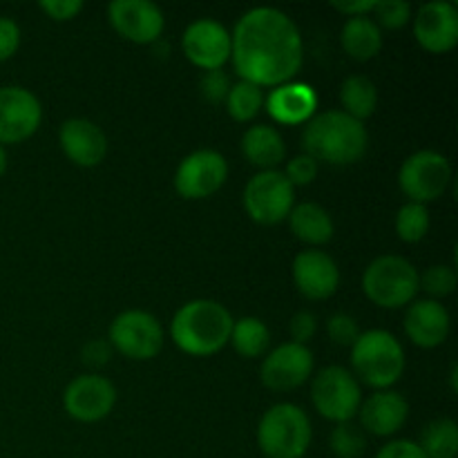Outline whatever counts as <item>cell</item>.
Segmentation results:
<instances>
[{"label": "cell", "mask_w": 458, "mask_h": 458, "mask_svg": "<svg viewBox=\"0 0 458 458\" xmlns=\"http://www.w3.org/2000/svg\"><path fill=\"white\" fill-rule=\"evenodd\" d=\"M302 36L293 18L273 7H255L237 21L231 34V58L242 81L277 88L302 67Z\"/></svg>", "instance_id": "6da1fadb"}, {"label": "cell", "mask_w": 458, "mask_h": 458, "mask_svg": "<svg viewBox=\"0 0 458 458\" xmlns=\"http://www.w3.org/2000/svg\"><path fill=\"white\" fill-rule=\"evenodd\" d=\"M369 134L360 121L343 110H329L307 121L302 132L304 155L331 165H352L365 157Z\"/></svg>", "instance_id": "7a4b0ae2"}, {"label": "cell", "mask_w": 458, "mask_h": 458, "mask_svg": "<svg viewBox=\"0 0 458 458\" xmlns=\"http://www.w3.org/2000/svg\"><path fill=\"white\" fill-rule=\"evenodd\" d=\"M233 322L235 320L224 304L215 300H192L174 313L170 334L183 353L206 358L226 347Z\"/></svg>", "instance_id": "3957f363"}, {"label": "cell", "mask_w": 458, "mask_h": 458, "mask_svg": "<svg viewBox=\"0 0 458 458\" xmlns=\"http://www.w3.org/2000/svg\"><path fill=\"white\" fill-rule=\"evenodd\" d=\"M353 371L369 387L389 389L405 371V352L396 335L385 329H371L358 335L352 347Z\"/></svg>", "instance_id": "277c9868"}, {"label": "cell", "mask_w": 458, "mask_h": 458, "mask_svg": "<svg viewBox=\"0 0 458 458\" xmlns=\"http://www.w3.org/2000/svg\"><path fill=\"white\" fill-rule=\"evenodd\" d=\"M258 445L267 458H302L311 445V420L291 403L273 405L258 425Z\"/></svg>", "instance_id": "5b68a950"}, {"label": "cell", "mask_w": 458, "mask_h": 458, "mask_svg": "<svg viewBox=\"0 0 458 458\" xmlns=\"http://www.w3.org/2000/svg\"><path fill=\"white\" fill-rule=\"evenodd\" d=\"M420 273L401 255H380L362 273V291L383 309H401L419 293Z\"/></svg>", "instance_id": "8992f818"}, {"label": "cell", "mask_w": 458, "mask_h": 458, "mask_svg": "<svg viewBox=\"0 0 458 458\" xmlns=\"http://www.w3.org/2000/svg\"><path fill=\"white\" fill-rule=\"evenodd\" d=\"M311 401L322 419L334 420L335 425L349 423L360 410L362 392L352 371L334 365L318 371L311 385Z\"/></svg>", "instance_id": "52a82bcc"}, {"label": "cell", "mask_w": 458, "mask_h": 458, "mask_svg": "<svg viewBox=\"0 0 458 458\" xmlns=\"http://www.w3.org/2000/svg\"><path fill=\"white\" fill-rule=\"evenodd\" d=\"M293 192L289 179L280 170H262L249 179L244 188V208L253 222L276 226L293 210Z\"/></svg>", "instance_id": "ba28073f"}, {"label": "cell", "mask_w": 458, "mask_h": 458, "mask_svg": "<svg viewBox=\"0 0 458 458\" xmlns=\"http://www.w3.org/2000/svg\"><path fill=\"white\" fill-rule=\"evenodd\" d=\"M452 165L447 157L434 150H420L407 157L398 170V186L414 204H428L447 191Z\"/></svg>", "instance_id": "9c48e42d"}, {"label": "cell", "mask_w": 458, "mask_h": 458, "mask_svg": "<svg viewBox=\"0 0 458 458\" xmlns=\"http://www.w3.org/2000/svg\"><path fill=\"white\" fill-rule=\"evenodd\" d=\"M110 344L130 360H150L164 347V329L148 311H123L112 320Z\"/></svg>", "instance_id": "30bf717a"}, {"label": "cell", "mask_w": 458, "mask_h": 458, "mask_svg": "<svg viewBox=\"0 0 458 458\" xmlns=\"http://www.w3.org/2000/svg\"><path fill=\"white\" fill-rule=\"evenodd\" d=\"M228 164L217 150H195L179 164L174 188L183 199H206L224 186Z\"/></svg>", "instance_id": "8fae6325"}, {"label": "cell", "mask_w": 458, "mask_h": 458, "mask_svg": "<svg viewBox=\"0 0 458 458\" xmlns=\"http://www.w3.org/2000/svg\"><path fill=\"white\" fill-rule=\"evenodd\" d=\"M43 107L30 89L21 85L0 88V146L22 143L38 130Z\"/></svg>", "instance_id": "7c38bea8"}, {"label": "cell", "mask_w": 458, "mask_h": 458, "mask_svg": "<svg viewBox=\"0 0 458 458\" xmlns=\"http://www.w3.org/2000/svg\"><path fill=\"white\" fill-rule=\"evenodd\" d=\"M116 403V389L107 378L97 374L79 376L63 394L65 411L79 423H97L106 419Z\"/></svg>", "instance_id": "4fadbf2b"}, {"label": "cell", "mask_w": 458, "mask_h": 458, "mask_svg": "<svg viewBox=\"0 0 458 458\" xmlns=\"http://www.w3.org/2000/svg\"><path fill=\"white\" fill-rule=\"evenodd\" d=\"M183 54L192 65L204 72L222 70L231 58V34L222 22L213 18H201L186 27L182 38Z\"/></svg>", "instance_id": "5bb4252c"}, {"label": "cell", "mask_w": 458, "mask_h": 458, "mask_svg": "<svg viewBox=\"0 0 458 458\" xmlns=\"http://www.w3.org/2000/svg\"><path fill=\"white\" fill-rule=\"evenodd\" d=\"M107 18L119 36L137 45L157 43L164 31V13L150 0H114L107 7Z\"/></svg>", "instance_id": "9a60e30c"}, {"label": "cell", "mask_w": 458, "mask_h": 458, "mask_svg": "<svg viewBox=\"0 0 458 458\" xmlns=\"http://www.w3.org/2000/svg\"><path fill=\"white\" fill-rule=\"evenodd\" d=\"M313 374V353L307 344L286 343L273 349L262 362V383L273 392H291L298 389Z\"/></svg>", "instance_id": "2e32d148"}, {"label": "cell", "mask_w": 458, "mask_h": 458, "mask_svg": "<svg viewBox=\"0 0 458 458\" xmlns=\"http://www.w3.org/2000/svg\"><path fill=\"white\" fill-rule=\"evenodd\" d=\"M414 36L428 52H452L458 43V9L445 0L425 3L414 18Z\"/></svg>", "instance_id": "e0dca14e"}, {"label": "cell", "mask_w": 458, "mask_h": 458, "mask_svg": "<svg viewBox=\"0 0 458 458\" xmlns=\"http://www.w3.org/2000/svg\"><path fill=\"white\" fill-rule=\"evenodd\" d=\"M293 282L304 298L327 300L338 291V264L325 250H302L293 259Z\"/></svg>", "instance_id": "ac0fdd59"}, {"label": "cell", "mask_w": 458, "mask_h": 458, "mask_svg": "<svg viewBox=\"0 0 458 458\" xmlns=\"http://www.w3.org/2000/svg\"><path fill=\"white\" fill-rule=\"evenodd\" d=\"M58 143L72 164L94 168L106 159L107 139L89 119H67L58 130Z\"/></svg>", "instance_id": "d6986e66"}, {"label": "cell", "mask_w": 458, "mask_h": 458, "mask_svg": "<svg viewBox=\"0 0 458 458\" xmlns=\"http://www.w3.org/2000/svg\"><path fill=\"white\" fill-rule=\"evenodd\" d=\"M360 428L365 434H374V437H394L398 429L405 425L407 414H410V405H407L405 396L392 389H383L376 392L360 403Z\"/></svg>", "instance_id": "ffe728a7"}, {"label": "cell", "mask_w": 458, "mask_h": 458, "mask_svg": "<svg viewBox=\"0 0 458 458\" xmlns=\"http://www.w3.org/2000/svg\"><path fill=\"white\" fill-rule=\"evenodd\" d=\"M405 334L416 347H438L450 335V313L437 300H419L405 313Z\"/></svg>", "instance_id": "44dd1931"}, {"label": "cell", "mask_w": 458, "mask_h": 458, "mask_svg": "<svg viewBox=\"0 0 458 458\" xmlns=\"http://www.w3.org/2000/svg\"><path fill=\"white\" fill-rule=\"evenodd\" d=\"M264 103L271 119H276L277 123L298 125L316 116L318 94L307 83H284L277 85L268 98H264Z\"/></svg>", "instance_id": "7402d4cb"}, {"label": "cell", "mask_w": 458, "mask_h": 458, "mask_svg": "<svg viewBox=\"0 0 458 458\" xmlns=\"http://www.w3.org/2000/svg\"><path fill=\"white\" fill-rule=\"evenodd\" d=\"M242 152L253 165L262 170H276L284 161L286 146L282 134L273 125H250L242 137Z\"/></svg>", "instance_id": "603a6c76"}, {"label": "cell", "mask_w": 458, "mask_h": 458, "mask_svg": "<svg viewBox=\"0 0 458 458\" xmlns=\"http://www.w3.org/2000/svg\"><path fill=\"white\" fill-rule=\"evenodd\" d=\"M289 224L293 235L304 244L322 246L334 237V219L320 204H313V201L293 206L289 213Z\"/></svg>", "instance_id": "cb8c5ba5"}, {"label": "cell", "mask_w": 458, "mask_h": 458, "mask_svg": "<svg viewBox=\"0 0 458 458\" xmlns=\"http://www.w3.org/2000/svg\"><path fill=\"white\" fill-rule=\"evenodd\" d=\"M340 40H343L344 52L356 61H369V58L378 56V52L383 49V31L376 25V21L367 16L349 18L344 22Z\"/></svg>", "instance_id": "d4e9b609"}, {"label": "cell", "mask_w": 458, "mask_h": 458, "mask_svg": "<svg viewBox=\"0 0 458 458\" xmlns=\"http://www.w3.org/2000/svg\"><path fill=\"white\" fill-rule=\"evenodd\" d=\"M340 101H343L344 114H349L356 121L369 119L378 106V89H376L374 81L367 76H347L340 88Z\"/></svg>", "instance_id": "484cf974"}, {"label": "cell", "mask_w": 458, "mask_h": 458, "mask_svg": "<svg viewBox=\"0 0 458 458\" xmlns=\"http://www.w3.org/2000/svg\"><path fill=\"white\" fill-rule=\"evenodd\" d=\"M228 343H233L242 358H259L271 344V331L259 318H242V320L233 322Z\"/></svg>", "instance_id": "4316f807"}, {"label": "cell", "mask_w": 458, "mask_h": 458, "mask_svg": "<svg viewBox=\"0 0 458 458\" xmlns=\"http://www.w3.org/2000/svg\"><path fill=\"white\" fill-rule=\"evenodd\" d=\"M419 447L425 458H456L458 428L452 419H438L425 425Z\"/></svg>", "instance_id": "83f0119b"}, {"label": "cell", "mask_w": 458, "mask_h": 458, "mask_svg": "<svg viewBox=\"0 0 458 458\" xmlns=\"http://www.w3.org/2000/svg\"><path fill=\"white\" fill-rule=\"evenodd\" d=\"M264 106V94L262 88L253 83H246V81H240V83L233 85L228 89L226 97V110L228 114L235 121L244 123V121H253L255 116L259 114Z\"/></svg>", "instance_id": "f1b7e54d"}, {"label": "cell", "mask_w": 458, "mask_h": 458, "mask_svg": "<svg viewBox=\"0 0 458 458\" xmlns=\"http://www.w3.org/2000/svg\"><path fill=\"white\" fill-rule=\"evenodd\" d=\"M329 447L338 458H360L367 452V434L353 420L338 423L329 437Z\"/></svg>", "instance_id": "f546056e"}, {"label": "cell", "mask_w": 458, "mask_h": 458, "mask_svg": "<svg viewBox=\"0 0 458 458\" xmlns=\"http://www.w3.org/2000/svg\"><path fill=\"white\" fill-rule=\"evenodd\" d=\"M429 231V210L423 204H410L403 206L396 215V233L403 242L407 244H416L423 240Z\"/></svg>", "instance_id": "4dcf8cb0"}, {"label": "cell", "mask_w": 458, "mask_h": 458, "mask_svg": "<svg viewBox=\"0 0 458 458\" xmlns=\"http://www.w3.org/2000/svg\"><path fill=\"white\" fill-rule=\"evenodd\" d=\"M419 286L432 298H445L456 289V271L452 267H445V264L429 267L419 277Z\"/></svg>", "instance_id": "1f68e13d"}, {"label": "cell", "mask_w": 458, "mask_h": 458, "mask_svg": "<svg viewBox=\"0 0 458 458\" xmlns=\"http://www.w3.org/2000/svg\"><path fill=\"white\" fill-rule=\"evenodd\" d=\"M374 13L378 18L376 25H383L387 30H401L410 22L411 7L405 0H376Z\"/></svg>", "instance_id": "d6a6232c"}, {"label": "cell", "mask_w": 458, "mask_h": 458, "mask_svg": "<svg viewBox=\"0 0 458 458\" xmlns=\"http://www.w3.org/2000/svg\"><path fill=\"white\" fill-rule=\"evenodd\" d=\"M327 334H329L331 343L340 344V347H353L360 329H358L356 318L347 316V313H334L327 320Z\"/></svg>", "instance_id": "836d02e7"}, {"label": "cell", "mask_w": 458, "mask_h": 458, "mask_svg": "<svg viewBox=\"0 0 458 458\" xmlns=\"http://www.w3.org/2000/svg\"><path fill=\"white\" fill-rule=\"evenodd\" d=\"M199 89H201V97L210 103H222L226 101L228 97V89H231V81L228 76L224 74V70H210L204 72L199 81Z\"/></svg>", "instance_id": "e575fe53"}, {"label": "cell", "mask_w": 458, "mask_h": 458, "mask_svg": "<svg viewBox=\"0 0 458 458\" xmlns=\"http://www.w3.org/2000/svg\"><path fill=\"white\" fill-rule=\"evenodd\" d=\"M318 174V161L311 159L309 155H300L293 157V159L286 164L284 177L289 179L291 186H309V183L316 179Z\"/></svg>", "instance_id": "d590c367"}, {"label": "cell", "mask_w": 458, "mask_h": 458, "mask_svg": "<svg viewBox=\"0 0 458 458\" xmlns=\"http://www.w3.org/2000/svg\"><path fill=\"white\" fill-rule=\"evenodd\" d=\"M21 47V27L9 16H0V63L9 61Z\"/></svg>", "instance_id": "8d00e7d4"}, {"label": "cell", "mask_w": 458, "mask_h": 458, "mask_svg": "<svg viewBox=\"0 0 458 458\" xmlns=\"http://www.w3.org/2000/svg\"><path fill=\"white\" fill-rule=\"evenodd\" d=\"M316 329H318V320L313 313L298 311L293 318H291L289 331L295 344H307L309 340L316 335Z\"/></svg>", "instance_id": "74e56055"}, {"label": "cell", "mask_w": 458, "mask_h": 458, "mask_svg": "<svg viewBox=\"0 0 458 458\" xmlns=\"http://www.w3.org/2000/svg\"><path fill=\"white\" fill-rule=\"evenodd\" d=\"M52 21H72L83 9L81 0H40L38 4Z\"/></svg>", "instance_id": "f35d334b"}, {"label": "cell", "mask_w": 458, "mask_h": 458, "mask_svg": "<svg viewBox=\"0 0 458 458\" xmlns=\"http://www.w3.org/2000/svg\"><path fill=\"white\" fill-rule=\"evenodd\" d=\"M112 358V344L107 340H89L81 349V360L89 367L107 365Z\"/></svg>", "instance_id": "ab89813d"}, {"label": "cell", "mask_w": 458, "mask_h": 458, "mask_svg": "<svg viewBox=\"0 0 458 458\" xmlns=\"http://www.w3.org/2000/svg\"><path fill=\"white\" fill-rule=\"evenodd\" d=\"M376 458H425V454L419 447V443L401 438V441H392L385 447H380Z\"/></svg>", "instance_id": "60d3db41"}, {"label": "cell", "mask_w": 458, "mask_h": 458, "mask_svg": "<svg viewBox=\"0 0 458 458\" xmlns=\"http://www.w3.org/2000/svg\"><path fill=\"white\" fill-rule=\"evenodd\" d=\"M331 7L347 13L349 18H356V16H367L369 12H374L376 0H334Z\"/></svg>", "instance_id": "b9f144b4"}, {"label": "cell", "mask_w": 458, "mask_h": 458, "mask_svg": "<svg viewBox=\"0 0 458 458\" xmlns=\"http://www.w3.org/2000/svg\"><path fill=\"white\" fill-rule=\"evenodd\" d=\"M4 173H7V150L0 146V179H3Z\"/></svg>", "instance_id": "7bdbcfd3"}]
</instances>
